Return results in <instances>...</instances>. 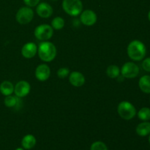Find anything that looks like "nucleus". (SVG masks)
<instances>
[{
  "label": "nucleus",
  "mask_w": 150,
  "mask_h": 150,
  "mask_svg": "<svg viewBox=\"0 0 150 150\" xmlns=\"http://www.w3.org/2000/svg\"><path fill=\"white\" fill-rule=\"evenodd\" d=\"M38 53L42 61L50 62L53 61L57 56V48L51 42L42 41L38 45Z\"/></svg>",
  "instance_id": "f257e3e1"
},
{
  "label": "nucleus",
  "mask_w": 150,
  "mask_h": 150,
  "mask_svg": "<svg viewBox=\"0 0 150 150\" xmlns=\"http://www.w3.org/2000/svg\"><path fill=\"white\" fill-rule=\"evenodd\" d=\"M128 57L133 61H141L146 56V48L144 44L140 40H135L129 43L127 48Z\"/></svg>",
  "instance_id": "f03ea898"
},
{
  "label": "nucleus",
  "mask_w": 150,
  "mask_h": 150,
  "mask_svg": "<svg viewBox=\"0 0 150 150\" xmlns=\"http://www.w3.org/2000/svg\"><path fill=\"white\" fill-rule=\"evenodd\" d=\"M62 8L70 16H78L83 10V4L81 0H63Z\"/></svg>",
  "instance_id": "7ed1b4c3"
},
{
  "label": "nucleus",
  "mask_w": 150,
  "mask_h": 150,
  "mask_svg": "<svg viewBox=\"0 0 150 150\" xmlns=\"http://www.w3.org/2000/svg\"><path fill=\"white\" fill-rule=\"evenodd\" d=\"M117 111L120 117L125 120L133 119L136 114V110L134 105L128 101H122L117 107Z\"/></svg>",
  "instance_id": "20e7f679"
},
{
  "label": "nucleus",
  "mask_w": 150,
  "mask_h": 150,
  "mask_svg": "<svg viewBox=\"0 0 150 150\" xmlns=\"http://www.w3.org/2000/svg\"><path fill=\"white\" fill-rule=\"evenodd\" d=\"M34 34L35 38L39 40L47 41L53 36L54 29L48 24H41L35 28Z\"/></svg>",
  "instance_id": "39448f33"
},
{
  "label": "nucleus",
  "mask_w": 150,
  "mask_h": 150,
  "mask_svg": "<svg viewBox=\"0 0 150 150\" xmlns=\"http://www.w3.org/2000/svg\"><path fill=\"white\" fill-rule=\"evenodd\" d=\"M34 18V11L29 7H22L18 10L16 15V21L20 24H28L32 21Z\"/></svg>",
  "instance_id": "423d86ee"
},
{
  "label": "nucleus",
  "mask_w": 150,
  "mask_h": 150,
  "mask_svg": "<svg viewBox=\"0 0 150 150\" xmlns=\"http://www.w3.org/2000/svg\"><path fill=\"white\" fill-rule=\"evenodd\" d=\"M122 76L126 79H133L136 78L139 73V67L135 63L128 62L123 64L121 70Z\"/></svg>",
  "instance_id": "0eeeda50"
},
{
  "label": "nucleus",
  "mask_w": 150,
  "mask_h": 150,
  "mask_svg": "<svg viewBox=\"0 0 150 150\" xmlns=\"http://www.w3.org/2000/svg\"><path fill=\"white\" fill-rule=\"evenodd\" d=\"M80 15L81 22L86 26H92L96 23L98 20L96 13L92 10H86L84 11H82Z\"/></svg>",
  "instance_id": "6e6552de"
},
{
  "label": "nucleus",
  "mask_w": 150,
  "mask_h": 150,
  "mask_svg": "<svg viewBox=\"0 0 150 150\" xmlns=\"http://www.w3.org/2000/svg\"><path fill=\"white\" fill-rule=\"evenodd\" d=\"M31 86L29 83L26 81H20L14 86V93L16 97L22 98L26 97L29 93Z\"/></svg>",
  "instance_id": "1a4fd4ad"
},
{
  "label": "nucleus",
  "mask_w": 150,
  "mask_h": 150,
  "mask_svg": "<svg viewBox=\"0 0 150 150\" xmlns=\"http://www.w3.org/2000/svg\"><path fill=\"white\" fill-rule=\"evenodd\" d=\"M51 75V69L46 64H41L35 70V77L40 81H45Z\"/></svg>",
  "instance_id": "9d476101"
},
{
  "label": "nucleus",
  "mask_w": 150,
  "mask_h": 150,
  "mask_svg": "<svg viewBox=\"0 0 150 150\" xmlns=\"http://www.w3.org/2000/svg\"><path fill=\"white\" fill-rule=\"evenodd\" d=\"M36 12L40 17L48 18L53 14V8L48 3L41 2L37 5Z\"/></svg>",
  "instance_id": "9b49d317"
},
{
  "label": "nucleus",
  "mask_w": 150,
  "mask_h": 150,
  "mask_svg": "<svg viewBox=\"0 0 150 150\" xmlns=\"http://www.w3.org/2000/svg\"><path fill=\"white\" fill-rule=\"evenodd\" d=\"M38 52V46L35 42H29L24 44L21 48V54L24 58L32 59Z\"/></svg>",
  "instance_id": "f8f14e48"
},
{
  "label": "nucleus",
  "mask_w": 150,
  "mask_h": 150,
  "mask_svg": "<svg viewBox=\"0 0 150 150\" xmlns=\"http://www.w3.org/2000/svg\"><path fill=\"white\" fill-rule=\"evenodd\" d=\"M69 81L73 86L80 87L84 84L85 77L80 72L73 71L69 75Z\"/></svg>",
  "instance_id": "ddd939ff"
},
{
  "label": "nucleus",
  "mask_w": 150,
  "mask_h": 150,
  "mask_svg": "<svg viewBox=\"0 0 150 150\" xmlns=\"http://www.w3.org/2000/svg\"><path fill=\"white\" fill-rule=\"evenodd\" d=\"M21 144L24 149H31L36 144V139L33 135H26L22 139Z\"/></svg>",
  "instance_id": "4468645a"
},
{
  "label": "nucleus",
  "mask_w": 150,
  "mask_h": 150,
  "mask_svg": "<svg viewBox=\"0 0 150 150\" xmlns=\"http://www.w3.org/2000/svg\"><path fill=\"white\" fill-rule=\"evenodd\" d=\"M0 92L4 96H8L14 92V86L9 81H4L0 84Z\"/></svg>",
  "instance_id": "2eb2a0df"
},
{
  "label": "nucleus",
  "mask_w": 150,
  "mask_h": 150,
  "mask_svg": "<svg viewBox=\"0 0 150 150\" xmlns=\"http://www.w3.org/2000/svg\"><path fill=\"white\" fill-rule=\"evenodd\" d=\"M136 133L139 136H146L147 135L150 134V123L148 122H144L140 123L139 125L136 127Z\"/></svg>",
  "instance_id": "dca6fc26"
},
{
  "label": "nucleus",
  "mask_w": 150,
  "mask_h": 150,
  "mask_svg": "<svg viewBox=\"0 0 150 150\" xmlns=\"http://www.w3.org/2000/svg\"><path fill=\"white\" fill-rule=\"evenodd\" d=\"M139 88L143 92L150 94V76H144L140 79L139 82Z\"/></svg>",
  "instance_id": "f3484780"
},
{
  "label": "nucleus",
  "mask_w": 150,
  "mask_h": 150,
  "mask_svg": "<svg viewBox=\"0 0 150 150\" xmlns=\"http://www.w3.org/2000/svg\"><path fill=\"white\" fill-rule=\"evenodd\" d=\"M21 100L19 98L16 96H13V95H8L6 96L4 98V103L8 108H16L19 103H20Z\"/></svg>",
  "instance_id": "a211bd4d"
},
{
  "label": "nucleus",
  "mask_w": 150,
  "mask_h": 150,
  "mask_svg": "<svg viewBox=\"0 0 150 150\" xmlns=\"http://www.w3.org/2000/svg\"><path fill=\"white\" fill-rule=\"evenodd\" d=\"M120 69L117 65H110L108 66L106 70V74L111 79H116L118 78L120 75Z\"/></svg>",
  "instance_id": "6ab92c4d"
},
{
  "label": "nucleus",
  "mask_w": 150,
  "mask_h": 150,
  "mask_svg": "<svg viewBox=\"0 0 150 150\" xmlns=\"http://www.w3.org/2000/svg\"><path fill=\"white\" fill-rule=\"evenodd\" d=\"M51 26L56 30H60L64 26V20L62 17H55L51 21Z\"/></svg>",
  "instance_id": "aec40b11"
},
{
  "label": "nucleus",
  "mask_w": 150,
  "mask_h": 150,
  "mask_svg": "<svg viewBox=\"0 0 150 150\" xmlns=\"http://www.w3.org/2000/svg\"><path fill=\"white\" fill-rule=\"evenodd\" d=\"M138 117L142 121H148L150 120V108H142L138 112Z\"/></svg>",
  "instance_id": "412c9836"
},
{
  "label": "nucleus",
  "mask_w": 150,
  "mask_h": 150,
  "mask_svg": "<svg viewBox=\"0 0 150 150\" xmlns=\"http://www.w3.org/2000/svg\"><path fill=\"white\" fill-rule=\"evenodd\" d=\"M90 150H108V148L103 142H95L91 146Z\"/></svg>",
  "instance_id": "4be33fe9"
},
{
  "label": "nucleus",
  "mask_w": 150,
  "mask_h": 150,
  "mask_svg": "<svg viewBox=\"0 0 150 150\" xmlns=\"http://www.w3.org/2000/svg\"><path fill=\"white\" fill-rule=\"evenodd\" d=\"M70 74V70L67 67H61L57 70V76L60 79H64Z\"/></svg>",
  "instance_id": "5701e85b"
},
{
  "label": "nucleus",
  "mask_w": 150,
  "mask_h": 150,
  "mask_svg": "<svg viewBox=\"0 0 150 150\" xmlns=\"http://www.w3.org/2000/svg\"><path fill=\"white\" fill-rule=\"evenodd\" d=\"M142 67L146 72H150V57L146 58L142 62Z\"/></svg>",
  "instance_id": "b1692460"
},
{
  "label": "nucleus",
  "mask_w": 150,
  "mask_h": 150,
  "mask_svg": "<svg viewBox=\"0 0 150 150\" xmlns=\"http://www.w3.org/2000/svg\"><path fill=\"white\" fill-rule=\"evenodd\" d=\"M23 1L24 4L29 7H35L40 3V0H23Z\"/></svg>",
  "instance_id": "393cba45"
},
{
  "label": "nucleus",
  "mask_w": 150,
  "mask_h": 150,
  "mask_svg": "<svg viewBox=\"0 0 150 150\" xmlns=\"http://www.w3.org/2000/svg\"><path fill=\"white\" fill-rule=\"evenodd\" d=\"M148 18H149V21H150V10H149V13H148Z\"/></svg>",
  "instance_id": "a878e982"
},
{
  "label": "nucleus",
  "mask_w": 150,
  "mask_h": 150,
  "mask_svg": "<svg viewBox=\"0 0 150 150\" xmlns=\"http://www.w3.org/2000/svg\"><path fill=\"white\" fill-rule=\"evenodd\" d=\"M16 150H23L22 148H18V149H16Z\"/></svg>",
  "instance_id": "bb28decb"
},
{
  "label": "nucleus",
  "mask_w": 150,
  "mask_h": 150,
  "mask_svg": "<svg viewBox=\"0 0 150 150\" xmlns=\"http://www.w3.org/2000/svg\"><path fill=\"white\" fill-rule=\"evenodd\" d=\"M149 144H150V136H149Z\"/></svg>",
  "instance_id": "cd10ccee"
},
{
  "label": "nucleus",
  "mask_w": 150,
  "mask_h": 150,
  "mask_svg": "<svg viewBox=\"0 0 150 150\" xmlns=\"http://www.w3.org/2000/svg\"><path fill=\"white\" fill-rule=\"evenodd\" d=\"M51 1H57V0H51Z\"/></svg>",
  "instance_id": "c85d7f7f"
}]
</instances>
